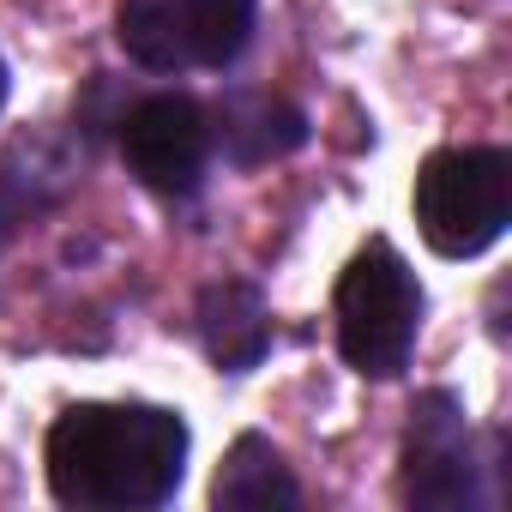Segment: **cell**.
Listing matches in <instances>:
<instances>
[{
    "instance_id": "cell-11",
    "label": "cell",
    "mask_w": 512,
    "mask_h": 512,
    "mask_svg": "<svg viewBox=\"0 0 512 512\" xmlns=\"http://www.w3.org/2000/svg\"><path fill=\"white\" fill-rule=\"evenodd\" d=\"M0 103H7V67H0Z\"/></svg>"
},
{
    "instance_id": "cell-9",
    "label": "cell",
    "mask_w": 512,
    "mask_h": 512,
    "mask_svg": "<svg viewBox=\"0 0 512 512\" xmlns=\"http://www.w3.org/2000/svg\"><path fill=\"white\" fill-rule=\"evenodd\" d=\"M115 37L121 49L151 67V73H181L187 61V31H181V0H121L115 13Z\"/></svg>"
},
{
    "instance_id": "cell-6",
    "label": "cell",
    "mask_w": 512,
    "mask_h": 512,
    "mask_svg": "<svg viewBox=\"0 0 512 512\" xmlns=\"http://www.w3.org/2000/svg\"><path fill=\"white\" fill-rule=\"evenodd\" d=\"M308 139V115L272 91H241L217 109L211 121V145L229 157V163H272V157H290L296 145Z\"/></svg>"
},
{
    "instance_id": "cell-2",
    "label": "cell",
    "mask_w": 512,
    "mask_h": 512,
    "mask_svg": "<svg viewBox=\"0 0 512 512\" xmlns=\"http://www.w3.org/2000/svg\"><path fill=\"white\" fill-rule=\"evenodd\" d=\"M512 223V157L494 145L434 151L416 169V229L446 260H476Z\"/></svg>"
},
{
    "instance_id": "cell-10",
    "label": "cell",
    "mask_w": 512,
    "mask_h": 512,
    "mask_svg": "<svg viewBox=\"0 0 512 512\" xmlns=\"http://www.w3.org/2000/svg\"><path fill=\"white\" fill-rule=\"evenodd\" d=\"M181 31L193 67H229L247 49L253 0H181Z\"/></svg>"
},
{
    "instance_id": "cell-7",
    "label": "cell",
    "mask_w": 512,
    "mask_h": 512,
    "mask_svg": "<svg viewBox=\"0 0 512 512\" xmlns=\"http://www.w3.org/2000/svg\"><path fill=\"white\" fill-rule=\"evenodd\" d=\"M199 338H205V356L229 374H247L253 362L266 356L272 344V314H266V296L241 284V278H223V284H205L199 290Z\"/></svg>"
},
{
    "instance_id": "cell-4",
    "label": "cell",
    "mask_w": 512,
    "mask_h": 512,
    "mask_svg": "<svg viewBox=\"0 0 512 512\" xmlns=\"http://www.w3.org/2000/svg\"><path fill=\"white\" fill-rule=\"evenodd\" d=\"M121 157L151 193H193L211 157V115L193 97H145L121 115Z\"/></svg>"
},
{
    "instance_id": "cell-8",
    "label": "cell",
    "mask_w": 512,
    "mask_h": 512,
    "mask_svg": "<svg viewBox=\"0 0 512 512\" xmlns=\"http://www.w3.org/2000/svg\"><path fill=\"white\" fill-rule=\"evenodd\" d=\"M211 506H223V512H272V506L290 512V506H302V488H296V476L284 470V458H278L272 440L241 434V440L229 446L217 482H211Z\"/></svg>"
},
{
    "instance_id": "cell-1",
    "label": "cell",
    "mask_w": 512,
    "mask_h": 512,
    "mask_svg": "<svg viewBox=\"0 0 512 512\" xmlns=\"http://www.w3.org/2000/svg\"><path fill=\"white\" fill-rule=\"evenodd\" d=\"M187 422L157 404H73L49 428V488L79 512H145L181 488Z\"/></svg>"
},
{
    "instance_id": "cell-3",
    "label": "cell",
    "mask_w": 512,
    "mask_h": 512,
    "mask_svg": "<svg viewBox=\"0 0 512 512\" xmlns=\"http://www.w3.org/2000/svg\"><path fill=\"white\" fill-rule=\"evenodd\" d=\"M416 326H422L416 272L398 260V247L368 241L350 260V272L338 278V350H344V362L368 380H392V374H404V362L416 350Z\"/></svg>"
},
{
    "instance_id": "cell-5",
    "label": "cell",
    "mask_w": 512,
    "mask_h": 512,
    "mask_svg": "<svg viewBox=\"0 0 512 512\" xmlns=\"http://www.w3.org/2000/svg\"><path fill=\"white\" fill-rule=\"evenodd\" d=\"M404 500L422 512H458L476 506V458L464 410L446 392L416 398L410 434H404Z\"/></svg>"
}]
</instances>
